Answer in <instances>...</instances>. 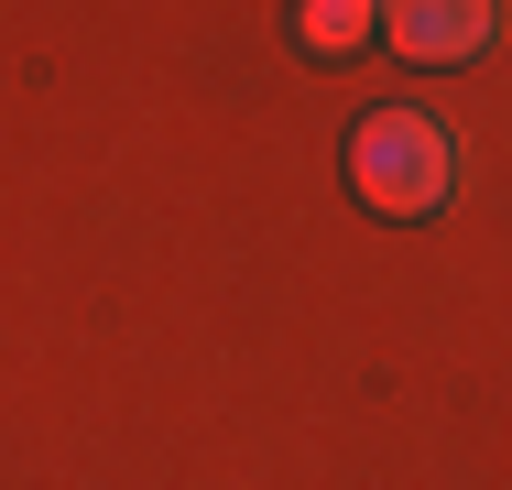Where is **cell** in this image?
<instances>
[{"instance_id": "cell-1", "label": "cell", "mask_w": 512, "mask_h": 490, "mask_svg": "<svg viewBox=\"0 0 512 490\" xmlns=\"http://www.w3.org/2000/svg\"><path fill=\"white\" fill-rule=\"evenodd\" d=\"M349 175H360L371 207L414 218V207H436V196H447L458 153H447V131H436L425 109H371V120H360V142H349Z\"/></svg>"}, {"instance_id": "cell-2", "label": "cell", "mask_w": 512, "mask_h": 490, "mask_svg": "<svg viewBox=\"0 0 512 490\" xmlns=\"http://www.w3.org/2000/svg\"><path fill=\"white\" fill-rule=\"evenodd\" d=\"M382 33L414 66H469L491 44V0H382Z\"/></svg>"}, {"instance_id": "cell-3", "label": "cell", "mask_w": 512, "mask_h": 490, "mask_svg": "<svg viewBox=\"0 0 512 490\" xmlns=\"http://www.w3.org/2000/svg\"><path fill=\"white\" fill-rule=\"evenodd\" d=\"M295 22H306V44H316V55H349V44H360L382 11H371V0H306Z\"/></svg>"}]
</instances>
